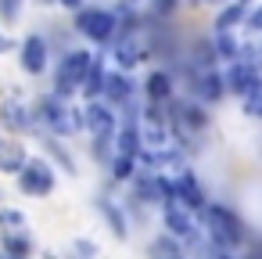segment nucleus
<instances>
[{
	"instance_id": "nucleus-1",
	"label": "nucleus",
	"mask_w": 262,
	"mask_h": 259,
	"mask_svg": "<svg viewBox=\"0 0 262 259\" xmlns=\"http://www.w3.org/2000/svg\"><path fill=\"white\" fill-rule=\"evenodd\" d=\"M201 220H205V237L212 241V245H219V248H237L241 241H244V223H241V216L233 212V209H226V205H208L205 202V209H201Z\"/></svg>"
},
{
	"instance_id": "nucleus-2",
	"label": "nucleus",
	"mask_w": 262,
	"mask_h": 259,
	"mask_svg": "<svg viewBox=\"0 0 262 259\" xmlns=\"http://www.w3.org/2000/svg\"><path fill=\"white\" fill-rule=\"evenodd\" d=\"M36 115H40V123H43L51 133H58V137H69V133H76V130L83 126V119L65 105L61 94H47V97H40Z\"/></svg>"
},
{
	"instance_id": "nucleus-3",
	"label": "nucleus",
	"mask_w": 262,
	"mask_h": 259,
	"mask_svg": "<svg viewBox=\"0 0 262 259\" xmlns=\"http://www.w3.org/2000/svg\"><path fill=\"white\" fill-rule=\"evenodd\" d=\"M90 62H94V54H90V51H69V54L61 58L58 76H54V87H58V94H61V97H69V94H76V90L83 87Z\"/></svg>"
},
{
	"instance_id": "nucleus-4",
	"label": "nucleus",
	"mask_w": 262,
	"mask_h": 259,
	"mask_svg": "<svg viewBox=\"0 0 262 259\" xmlns=\"http://www.w3.org/2000/svg\"><path fill=\"white\" fill-rule=\"evenodd\" d=\"M76 29H79L86 40H94V44H108V40H115L119 18H115L112 11H101V8H83V11L76 15Z\"/></svg>"
},
{
	"instance_id": "nucleus-5",
	"label": "nucleus",
	"mask_w": 262,
	"mask_h": 259,
	"mask_svg": "<svg viewBox=\"0 0 262 259\" xmlns=\"http://www.w3.org/2000/svg\"><path fill=\"white\" fill-rule=\"evenodd\" d=\"M83 126L94 133V155L104 158V144H108L112 133H115V115H112V108L101 105V101H90L86 112H83Z\"/></svg>"
},
{
	"instance_id": "nucleus-6",
	"label": "nucleus",
	"mask_w": 262,
	"mask_h": 259,
	"mask_svg": "<svg viewBox=\"0 0 262 259\" xmlns=\"http://www.w3.org/2000/svg\"><path fill=\"white\" fill-rule=\"evenodd\" d=\"M147 51H151V40H147V33H144L140 26L126 29V33L115 40V62H119L122 69H133V65H140V62L147 58Z\"/></svg>"
},
{
	"instance_id": "nucleus-7",
	"label": "nucleus",
	"mask_w": 262,
	"mask_h": 259,
	"mask_svg": "<svg viewBox=\"0 0 262 259\" xmlns=\"http://www.w3.org/2000/svg\"><path fill=\"white\" fill-rule=\"evenodd\" d=\"M18 187L26 194H51L54 191V169L43 158H26V166L18 169Z\"/></svg>"
},
{
	"instance_id": "nucleus-8",
	"label": "nucleus",
	"mask_w": 262,
	"mask_h": 259,
	"mask_svg": "<svg viewBox=\"0 0 262 259\" xmlns=\"http://www.w3.org/2000/svg\"><path fill=\"white\" fill-rule=\"evenodd\" d=\"M162 212H165V227H169V234L172 237H183V241H198V227H194V216H190V209L172 194L165 205H162Z\"/></svg>"
},
{
	"instance_id": "nucleus-9",
	"label": "nucleus",
	"mask_w": 262,
	"mask_h": 259,
	"mask_svg": "<svg viewBox=\"0 0 262 259\" xmlns=\"http://www.w3.org/2000/svg\"><path fill=\"white\" fill-rule=\"evenodd\" d=\"M172 191H176V198H180L190 212H201V209H205V191H201V184H198V176H194L190 169H180V173H176Z\"/></svg>"
},
{
	"instance_id": "nucleus-10",
	"label": "nucleus",
	"mask_w": 262,
	"mask_h": 259,
	"mask_svg": "<svg viewBox=\"0 0 262 259\" xmlns=\"http://www.w3.org/2000/svg\"><path fill=\"white\" fill-rule=\"evenodd\" d=\"M262 72H258V65L255 62H244V58H237V62H230V69H226V76H223V83H226V90H233L237 97L258 79Z\"/></svg>"
},
{
	"instance_id": "nucleus-11",
	"label": "nucleus",
	"mask_w": 262,
	"mask_h": 259,
	"mask_svg": "<svg viewBox=\"0 0 262 259\" xmlns=\"http://www.w3.org/2000/svg\"><path fill=\"white\" fill-rule=\"evenodd\" d=\"M194 94L201 97V101H219L223 94H226V83H223V76L215 72V69H194Z\"/></svg>"
},
{
	"instance_id": "nucleus-12",
	"label": "nucleus",
	"mask_w": 262,
	"mask_h": 259,
	"mask_svg": "<svg viewBox=\"0 0 262 259\" xmlns=\"http://www.w3.org/2000/svg\"><path fill=\"white\" fill-rule=\"evenodd\" d=\"M22 69L33 72V76H40L47 69V40L43 36H26V44H22Z\"/></svg>"
},
{
	"instance_id": "nucleus-13",
	"label": "nucleus",
	"mask_w": 262,
	"mask_h": 259,
	"mask_svg": "<svg viewBox=\"0 0 262 259\" xmlns=\"http://www.w3.org/2000/svg\"><path fill=\"white\" fill-rule=\"evenodd\" d=\"M0 123H4L11 133H22V130L33 126V115H29V108L22 101H4L0 105Z\"/></svg>"
},
{
	"instance_id": "nucleus-14",
	"label": "nucleus",
	"mask_w": 262,
	"mask_h": 259,
	"mask_svg": "<svg viewBox=\"0 0 262 259\" xmlns=\"http://www.w3.org/2000/svg\"><path fill=\"white\" fill-rule=\"evenodd\" d=\"M144 94H147V101L151 105H165L169 97H172V76L169 72H151L147 76V83H144Z\"/></svg>"
},
{
	"instance_id": "nucleus-15",
	"label": "nucleus",
	"mask_w": 262,
	"mask_h": 259,
	"mask_svg": "<svg viewBox=\"0 0 262 259\" xmlns=\"http://www.w3.org/2000/svg\"><path fill=\"white\" fill-rule=\"evenodd\" d=\"M104 97L112 105H129L133 101V83L122 72H112V76H104Z\"/></svg>"
},
{
	"instance_id": "nucleus-16",
	"label": "nucleus",
	"mask_w": 262,
	"mask_h": 259,
	"mask_svg": "<svg viewBox=\"0 0 262 259\" xmlns=\"http://www.w3.org/2000/svg\"><path fill=\"white\" fill-rule=\"evenodd\" d=\"M147 255H151V259H187V255H183V248H180V241H176L172 234L155 237V241L147 245Z\"/></svg>"
},
{
	"instance_id": "nucleus-17",
	"label": "nucleus",
	"mask_w": 262,
	"mask_h": 259,
	"mask_svg": "<svg viewBox=\"0 0 262 259\" xmlns=\"http://www.w3.org/2000/svg\"><path fill=\"white\" fill-rule=\"evenodd\" d=\"M90 101H97L101 94H104V65H101V58H94L90 62V69H86V79H83V87H79Z\"/></svg>"
},
{
	"instance_id": "nucleus-18",
	"label": "nucleus",
	"mask_w": 262,
	"mask_h": 259,
	"mask_svg": "<svg viewBox=\"0 0 262 259\" xmlns=\"http://www.w3.org/2000/svg\"><path fill=\"white\" fill-rule=\"evenodd\" d=\"M244 15H248V8L244 4H223V11H219V18H215V33H230L233 26H241L244 22Z\"/></svg>"
},
{
	"instance_id": "nucleus-19",
	"label": "nucleus",
	"mask_w": 262,
	"mask_h": 259,
	"mask_svg": "<svg viewBox=\"0 0 262 259\" xmlns=\"http://www.w3.org/2000/svg\"><path fill=\"white\" fill-rule=\"evenodd\" d=\"M22 166H26V148L22 144H0V169L18 173Z\"/></svg>"
},
{
	"instance_id": "nucleus-20",
	"label": "nucleus",
	"mask_w": 262,
	"mask_h": 259,
	"mask_svg": "<svg viewBox=\"0 0 262 259\" xmlns=\"http://www.w3.org/2000/svg\"><path fill=\"white\" fill-rule=\"evenodd\" d=\"M241 108H244V115H251V119H262V76L241 94Z\"/></svg>"
},
{
	"instance_id": "nucleus-21",
	"label": "nucleus",
	"mask_w": 262,
	"mask_h": 259,
	"mask_svg": "<svg viewBox=\"0 0 262 259\" xmlns=\"http://www.w3.org/2000/svg\"><path fill=\"white\" fill-rule=\"evenodd\" d=\"M208 44H212V54H215V58H223V62H237V51H241V47L230 40V33H215Z\"/></svg>"
},
{
	"instance_id": "nucleus-22",
	"label": "nucleus",
	"mask_w": 262,
	"mask_h": 259,
	"mask_svg": "<svg viewBox=\"0 0 262 259\" xmlns=\"http://www.w3.org/2000/svg\"><path fill=\"white\" fill-rule=\"evenodd\" d=\"M4 252L11 255H29V237L22 230H4Z\"/></svg>"
},
{
	"instance_id": "nucleus-23",
	"label": "nucleus",
	"mask_w": 262,
	"mask_h": 259,
	"mask_svg": "<svg viewBox=\"0 0 262 259\" xmlns=\"http://www.w3.org/2000/svg\"><path fill=\"white\" fill-rule=\"evenodd\" d=\"M97 205H101V212L108 216V223H112V230H115L119 237H126V220H122V212H119V209H115V205H112L108 198H101Z\"/></svg>"
},
{
	"instance_id": "nucleus-24",
	"label": "nucleus",
	"mask_w": 262,
	"mask_h": 259,
	"mask_svg": "<svg viewBox=\"0 0 262 259\" xmlns=\"http://www.w3.org/2000/svg\"><path fill=\"white\" fill-rule=\"evenodd\" d=\"M133 169H137V158H133V155H115V162H112L115 180H129V176H133Z\"/></svg>"
},
{
	"instance_id": "nucleus-25",
	"label": "nucleus",
	"mask_w": 262,
	"mask_h": 259,
	"mask_svg": "<svg viewBox=\"0 0 262 259\" xmlns=\"http://www.w3.org/2000/svg\"><path fill=\"white\" fill-rule=\"evenodd\" d=\"M180 8V0H151V15L155 18H165V15H172Z\"/></svg>"
},
{
	"instance_id": "nucleus-26",
	"label": "nucleus",
	"mask_w": 262,
	"mask_h": 259,
	"mask_svg": "<svg viewBox=\"0 0 262 259\" xmlns=\"http://www.w3.org/2000/svg\"><path fill=\"white\" fill-rule=\"evenodd\" d=\"M0 227H8V230H26V220H22V212H0Z\"/></svg>"
},
{
	"instance_id": "nucleus-27",
	"label": "nucleus",
	"mask_w": 262,
	"mask_h": 259,
	"mask_svg": "<svg viewBox=\"0 0 262 259\" xmlns=\"http://www.w3.org/2000/svg\"><path fill=\"white\" fill-rule=\"evenodd\" d=\"M244 26H248L251 33H262V8H255L251 15H244Z\"/></svg>"
},
{
	"instance_id": "nucleus-28",
	"label": "nucleus",
	"mask_w": 262,
	"mask_h": 259,
	"mask_svg": "<svg viewBox=\"0 0 262 259\" xmlns=\"http://www.w3.org/2000/svg\"><path fill=\"white\" fill-rule=\"evenodd\" d=\"M76 252H79V255H97V248H94L90 241H76Z\"/></svg>"
},
{
	"instance_id": "nucleus-29",
	"label": "nucleus",
	"mask_w": 262,
	"mask_h": 259,
	"mask_svg": "<svg viewBox=\"0 0 262 259\" xmlns=\"http://www.w3.org/2000/svg\"><path fill=\"white\" fill-rule=\"evenodd\" d=\"M194 4H208V8H223V4H230V0H194Z\"/></svg>"
},
{
	"instance_id": "nucleus-30",
	"label": "nucleus",
	"mask_w": 262,
	"mask_h": 259,
	"mask_svg": "<svg viewBox=\"0 0 262 259\" xmlns=\"http://www.w3.org/2000/svg\"><path fill=\"white\" fill-rule=\"evenodd\" d=\"M8 47H11V40H8V36H4V33H0V54H4V51H8Z\"/></svg>"
},
{
	"instance_id": "nucleus-31",
	"label": "nucleus",
	"mask_w": 262,
	"mask_h": 259,
	"mask_svg": "<svg viewBox=\"0 0 262 259\" xmlns=\"http://www.w3.org/2000/svg\"><path fill=\"white\" fill-rule=\"evenodd\" d=\"M4 11H8V15H15V0H4Z\"/></svg>"
},
{
	"instance_id": "nucleus-32",
	"label": "nucleus",
	"mask_w": 262,
	"mask_h": 259,
	"mask_svg": "<svg viewBox=\"0 0 262 259\" xmlns=\"http://www.w3.org/2000/svg\"><path fill=\"white\" fill-rule=\"evenodd\" d=\"M0 259H26V255H11V252H0Z\"/></svg>"
},
{
	"instance_id": "nucleus-33",
	"label": "nucleus",
	"mask_w": 262,
	"mask_h": 259,
	"mask_svg": "<svg viewBox=\"0 0 262 259\" xmlns=\"http://www.w3.org/2000/svg\"><path fill=\"white\" fill-rule=\"evenodd\" d=\"M122 4H126V8H133V4H140V0H122Z\"/></svg>"
},
{
	"instance_id": "nucleus-34",
	"label": "nucleus",
	"mask_w": 262,
	"mask_h": 259,
	"mask_svg": "<svg viewBox=\"0 0 262 259\" xmlns=\"http://www.w3.org/2000/svg\"><path fill=\"white\" fill-rule=\"evenodd\" d=\"M258 72H262V47H258Z\"/></svg>"
},
{
	"instance_id": "nucleus-35",
	"label": "nucleus",
	"mask_w": 262,
	"mask_h": 259,
	"mask_svg": "<svg viewBox=\"0 0 262 259\" xmlns=\"http://www.w3.org/2000/svg\"><path fill=\"white\" fill-rule=\"evenodd\" d=\"M237 4H244V8H248V4H251V0H237Z\"/></svg>"
}]
</instances>
